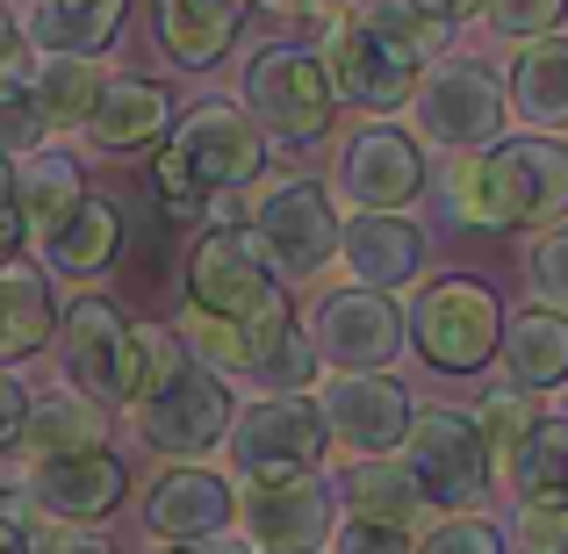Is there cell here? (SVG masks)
I'll return each mask as SVG.
<instances>
[{"label": "cell", "instance_id": "6da1fadb", "mask_svg": "<svg viewBox=\"0 0 568 554\" xmlns=\"http://www.w3.org/2000/svg\"><path fill=\"white\" fill-rule=\"evenodd\" d=\"M324 72H332L338 101H361V109H410L417 80H425V22H417L403 0H367V8H324Z\"/></svg>", "mask_w": 568, "mask_h": 554}, {"label": "cell", "instance_id": "7a4b0ae2", "mask_svg": "<svg viewBox=\"0 0 568 554\" xmlns=\"http://www.w3.org/2000/svg\"><path fill=\"white\" fill-rule=\"evenodd\" d=\"M237 94H245L237 109L260 123V138L295 144V152L324 144L332 123H338V87H332V72H324V58L310 51V43H266V51H252Z\"/></svg>", "mask_w": 568, "mask_h": 554}, {"label": "cell", "instance_id": "3957f363", "mask_svg": "<svg viewBox=\"0 0 568 554\" xmlns=\"http://www.w3.org/2000/svg\"><path fill=\"white\" fill-rule=\"evenodd\" d=\"M187 303L209 310V318H237V324H260V318H281V310H288V289H281L266 245L252 238V223H216V231L194 238Z\"/></svg>", "mask_w": 568, "mask_h": 554}, {"label": "cell", "instance_id": "277c9868", "mask_svg": "<svg viewBox=\"0 0 568 554\" xmlns=\"http://www.w3.org/2000/svg\"><path fill=\"white\" fill-rule=\"evenodd\" d=\"M504 80L497 66L483 58H446V66H425L410 94V123H417V144L432 152H483V144L504 138Z\"/></svg>", "mask_w": 568, "mask_h": 554}, {"label": "cell", "instance_id": "5b68a950", "mask_svg": "<svg viewBox=\"0 0 568 554\" xmlns=\"http://www.w3.org/2000/svg\"><path fill=\"white\" fill-rule=\"evenodd\" d=\"M324 446H332V432H324L317 403L295 396V389H266V396L231 411L223 454H231V469L245 483H274V475H310L324 461Z\"/></svg>", "mask_w": 568, "mask_h": 554}, {"label": "cell", "instance_id": "8992f818", "mask_svg": "<svg viewBox=\"0 0 568 554\" xmlns=\"http://www.w3.org/2000/svg\"><path fill=\"white\" fill-rule=\"evenodd\" d=\"M138 411V440L152 446V454H166L173 469H202L209 454H216L223 440H231V382L209 367H181L166 389H152L144 403H130Z\"/></svg>", "mask_w": 568, "mask_h": 554}, {"label": "cell", "instance_id": "52a82bcc", "mask_svg": "<svg viewBox=\"0 0 568 554\" xmlns=\"http://www.w3.org/2000/svg\"><path fill=\"white\" fill-rule=\"evenodd\" d=\"M403 469H410L417 497L439 504V512H475L489 497V446L475 432L468 411H417L410 417V440H403Z\"/></svg>", "mask_w": 568, "mask_h": 554}, {"label": "cell", "instance_id": "ba28073f", "mask_svg": "<svg viewBox=\"0 0 568 554\" xmlns=\"http://www.w3.org/2000/svg\"><path fill=\"white\" fill-rule=\"evenodd\" d=\"M410 346L425 353V367H439V374H475V367H489V353H497V339H504V310H497V295L483 289V281H432V289H417V303H410Z\"/></svg>", "mask_w": 568, "mask_h": 554}, {"label": "cell", "instance_id": "9c48e42d", "mask_svg": "<svg viewBox=\"0 0 568 554\" xmlns=\"http://www.w3.org/2000/svg\"><path fill=\"white\" fill-rule=\"evenodd\" d=\"M303 332L317 346V367H338V374H388L396 353L410 346L396 295H375V289H324L310 303Z\"/></svg>", "mask_w": 568, "mask_h": 554}, {"label": "cell", "instance_id": "30bf717a", "mask_svg": "<svg viewBox=\"0 0 568 554\" xmlns=\"http://www.w3.org/2000/svg\"><path fill=\"white\" fill-rule=\"evenodd\" d=\"M252 238L266 245V260L281 266V281H317L324 266H332L338 252V209H332V188L310 181V173H288V181H274L252 202Z\"/></svg>", "mask_w": 568, "mask_h": 554}, {"label": "cell", "instance_id": "8fae6325", "mask_svg": "<svg viewBox=\"0 0 568 554\" xmlns=\"http://www.w3.org/2000/svg\"><path fill=\"white\" fill-rule=\"evenodd\" d=\"M237 526L252 547L266 554H317L338 526V483L310 475H274V483H252L237 497Z\"/></svg>", "mask_w": 568, "mask_h": 554}, {"label": "cell", "instance_id": "7c38bea8", "mask_svg": "<svg viewBox=\"0 0 568 554\" xmlns=\"http://www.w3.org/2000/svg\"><path fill=\"white\" fill-rule=\"evenodd\" d=\"M173 152H181V167L194 173L202 194H237L266 167V138L237 101H194L173 123Z\"/></svg>", "mask_w": 568, "mask_h": 554}, {"label": "cell", "instance_id": "4fadbf2b", "mask_svg": "<svg viewBox=\"0 0 568 554\" xmlns=\"http://www.w3.org/2000/svg\"><path fill=\"white\" fill-rule=\"evenodd\" d=\"M22 497L43 526H101L115 504L130 497V469L94 446V454H58V461H29Z\"/></svg>", "mask_w": 568, "mask_h": 554}, {"label": "cell", "instance_id": "5bb4252c", "mask_svg": "<svg viewBox=\"0 0 568 554\" xmlns=\"http://www.w3.org/2000/svg\"><path fill=\"white\" fill-rule=\"evenodd\" d=\"M130 332H138V324H130L109 295H80V303L58 318L65 382L80 389V396H94L101 411H109V403H130Z\"/></svg>", "mask_w": 568, "mask_h": 554}, {"label": "cell", "instance_id": "9a60e30c", "mask_svg": "<svg viewBox=\"0 0 568 554\" xmlns=\"http://www.w3.org/2000/svg\"><path fill=\"white\" fill-rule=\"evenodd\" d=\"M338 194L353 209H410L425 194V144L396 130L388 115L361 123L338 152Z\"/></svg>", "mask_w": 568, "mask_h": 554}, {"label": "cell", "instance_id": "2e32d148", "mask_svg": "<svg viewBox=\"0 0 568 554\" xmlns=\"http://www.w3.org/2000/svg\"><path fill=\"white\" fill-rule=\"evenodd\" d=\"M317 411H324V432H332L353 461H367V454H403L417 403L403 396L396 374H338V382H324Z\"/></svg>", "mask_w": 568, "mask_h": 554}, {"label": "cell", "instance_id": "e0dca14e", "mask_svg": "<svg viewBox=\"0 0 568 554\" xmlns=\"http://www.w3.org/2000/svg\"><path fill=\"white\" fill-rule=\"evenodd\" d=\"M338 266L353 274V289L396 295L425 274V231L403 209H361L338 223Z\"/></svg>", "mask_w": 568, "mask_h": 554}, {"label": "cell", "instance_id": "ac0fdd59", "mask_svg": "<svg viewBox=\"0 0 568 554\" xmlns=\"http://www.w3.org/2000/svg\"><path fill=\"white\" fill-rule=\"evenodd\" d=\"M166 130H173L166 87L144 80V72H115V80H101V101L80 123V144L94 159H130V152H144V144H166Z\"/></svg>", "mask_w": 568, "mask_h": 554}, {"label": "cell", "instance_id": "d6986e66", "mask_svg": "<svg viewBox=\"0 0 568 554\" xmlns=\"http://www.w3.org/2000/svg\"><path fill=\"white\" fill-rule=\"evenodd\" d=\"M144 526L152 541H216L237 526V490L209 469H166L144 490Z\"/></svg>", "mask_w": 568, "mask_h": 554}, {"label": "cell", "instance_id": "ffe728a7", "mask_svg": "<svg viewBox=\"0 0 568 554\" xmlns=\"http://www.w3.org/2000/svg\"><path fill=\"white\" fill-rule=\"evenodd\" d=\"M87 202V167L58 144H37V152L14 159V216H22V245H51L72 223V209Z\"/></svg>", "mask_w": 568, "mask_h": 554}, {"label": "cell", "instance_id": "44dd1931", "mask_svg": "<svg viewBox=\"0 0 568 554\" xmlns=\"http://www.w3.org/2000/svg\"><path fill=\"white\" fill-rule=\"evenodd\" d=\"M446 209H454L468 231H518V223H526L518 173H511V159H504V144L454 152V167H446Z\"/></svg>", "mask_w": 568, "mask_h": 554}, {"label": "cell", "instance_id": "7402d4cb", "mask_svg": "<svg viewBox=\"0 0 568 554\" xmlns=\"http://www.w3.org/2000/svg\"><path fill=\"white\" fill-rule=\"evenodd\" d=\"M504 382L526 389V396H555L568 389V318L561 310H518V318H504Z\"/></svg>", "mask_w": 568, "mask_h": 554}, {"label": "cell", "instance_id": "603a6c76", "mask_svg": "<svg viewBox=\"0 0 568 554\" xmlns=\"http://www.w3.org/2000/svg\"><path fill=\"white\" fill-rule=\"evenodd\" d=\"M281 324H288V310H281V318H260V324H237V318H209V310L187 303V310H181V332H173V339H181V346H187L209 374H223V382H231V374H260V367H266Z\"/></svg>", "mask_w": 568, "mask_h": 554}, {"label": "cell", "instance_id": "cb8c5ba5", "mask_svg": "<svg viewBox=\"0 0 568 554\" xmlns=\"http://www.w3.org/2000/svg\"><path fill=\"white\" fill-rule=\"evenodd\" d=\"M58 289L43 266H0V367L8 361H29V353H43L58 339Z\"/></svg>", "mask_w": 568, "mask_h": 554}, {"label": "cell", "instance_id": "d4e9b609", "mask_svg": "<svg viewBox=\"0 0 568 554\" xmlns=\"http://www.w3.org/2000/svg\"><path fill=\"white\" fill-rule=\"evenodd\" d=\"M237 29H245V0H159V43L187 72L216 66L237 43Z\"/></svg>", "mask_w": 568, "mask_h": 554}, {"label": "cell", "instance_id": "484cf974", "mask_svg": "<svg viewBox=\"0 0 568 554\" xmlns=\"http://www.w3.org/2000/svg\"><path fill=\"white\" fill-rule=\"evenodd\" d=\"M130 0H29V43L37 51H72L94 58L123 37Z\"/></svg>", "mask_w": 568, "mask_h": 554}, {"label": "cell", "instance_id": "4316f807", "mask_svg": "<svg viewBox=\"0 0 568 554\" xmlns=\"http://www.w3.org/2000/svg\"><path fill=\"white\" fill-rule=\"evenodd\" d=\"M115 252H123V202H109V194H87L80 209H72V223L43 245V266L65 281H94L115 266Z\"/></svg>", "mask_w": 568, "mask_h": 554}, {"label": "cell", "instance_id": "83f0119b", "mask_svg": "<svg viewBox=\"0 0 568 554\" xmlns=\"http://www.w3.org/2000/svg\"><path fill=\"white\" fill-rule=\"evenodd\" d=\"M511 109L526 115L540 138L568 130V37L518 43V66H511Z\"/></svg>", "mask_w": 568, "mask_h": 554}, {"label": "cell", "instance_id": "f1b7e54d", "mask_svg": "<svg viewBox=\"0 0 568 554\" xmlns=\"http://www.w3.org/2000/svg\"><path fill=\"white\" fill-rule=\"evenodd\" d=\"M109 440V411L80 389H58V396L29 403V425H22V446L29 461H58V454H94Z\"/></svg>", "mask_w": 568, "mask_h": 554}, {"label": "cell", "instance_id": "f546056e", "mask_svg": "<svg viewBox=\"0 0 568 554\" xmlns=\"http://www.w3.org/2000/svg\"><path fill=\"white\" fill-rule=\"evenodd\" d=\"M497 144H504V159H511V173H518L526 223H561L568 216V144L540 138V130H526V138H497Z\"/></svg>", "mask_w": 568, "mask_h": 554}, {"label": "cell", "instance_id": "4dcf8cb0", "mask_svg": "<svg viewBox=\"0 0 568 554\" xmlns=\"http://www.w3.org/2000/svg\"><path fill=\"white\" fill-rule=\"evenodd\" d=\"M518 504H547V512H568V417H540V425L518 440V454L504 461Z\"/></svg>", "mask_w": 568, "mask_h": 554}, {"label": "cell", "instance_id": "1f68e13d", "mask_svg": "<svg viewBox=\"0 0 568 554\" xmlns=\"http://www.w3.org/2000/svg\"><path fill=\"white\" fill-rule=\"evenodd\" d=\"M338 504H353V518H382V526H410V518L425 512V497H417L403 454H367V461H353V469L338 475Z\"/></svg>", "mask_w": 568, "mask_h": 554}, {"label": "cell", "instance_id": "d6a6232c", "mask_svg": "<svg viewBox=\"0 0 568 554\" xmlns=\"http://www.w3.org/2000/svg\"><path fill=\"white\" fill-rule=\"evenodd\" d=\"M101 101V58L37 51V123L43 130H80Z\"/></svg>", "mask_w": 568, "mask_h": 554}, {"label": "cell", "instance_id": "836d02e7", "mask_svg": "<svg viewBox=\"0 0 568 554\" xmlns=\"http://www.w3.org/2000/svg\"><path fill=\"white\" fill-rule=\"evenodd\" d=\"M532 425H540V403H532L526 389H489V396L475 403V432H483L489 461H511Z\"/></svg>", "mask_w": 568, "mask_h": 554}, {"label": "cell", "instance_id": "e575fe53", "mask_svg": "<svg viewBox=\"0 0 568 554\" xmlns=\"http://www.w3.org/2000/svg\"><path fill=\"white\" fill-rule=\"evenodd\" d=\"M526 289L540 310H561L568 318V216L540 223V238L526 245Z\"/></svg>", "mask_w": 568, "mask_h": 554}, {"label": "cell", "instance_id": "d590c367", "mask_svg": "<svg viewBox=\"0 0 568 554\" xmlns=\"http://www.w3.org/2000/svg\"><path fill=\"white\" fill-rule=\"evenodd\" d=\"M181 367H187V346L173 332H159V324H138V332H130V403H144L152 389H166Z\"/></svg>", "mask_w": 568, "mask_h": 554}, {"label": "cell", "instance_id": "8d00e7d4", "mask_svg": "<svg viewBox=\"0 0 568 554\" xmlns=\"http://www.w3.org/2000/svg\"><path fill=\"white\" fill-rule=\"evenodd\" d=\"M568 14V0H483V22L497 43H540L555 37Z\"/></svg>", "mask_w": 568, "mask_h": 554}, {"label": "cell", "instance_id": "74e56055", "mask_svg": "<svg viewBox=\"0 0 568 554\" xmlns=\"http://www.w3.org/2000/svg\"><path fill=\"white\" fill-rule=\"evenodd\" d=\"M260 382H274V389H295V396H303V389L317 382V346H310V332H303L295 318L281 324V339H274V353H266Z\"/></svg>", "mask_w": 568, "mask_h": 554}, {"label": "cell", "instance_id": "f35d334b", "mask_svg": "<svg viewBox=\"0 0 568 554\" xmlns=\"http://www.w3.org/2000/svg\"><path fill=\"white\" fill-rule=\"evenodd\" d=\"M417 554H504V526L483 512H454L446 526H432L417 541Z\"/></svg>", "mask_w": 568, "mask_h": 554}, {"label": "cell", "instance_id": "ab89813d", "mask_svg": "<svg viewBox=\"0 0 568 554\" xmlns=\"http://www.w3.org/2000/svg\"><path fill=\"white\" fill-rule=\"evenodd\" d=\"M152 194H159V209H166V216H202V202H209V194L194 188V173L181 167V152H173V144H159V159H152Z\"/></svg>", "mask_w": 568, "mask_h": 554}, {"label": "cell", "instance_id": "60d3db41", "mask_svg": "<svg viewBox=\"0 0 568 554\" xmlns=\"http://www.w3.org/2000/svg\"><path fill=\"white\" fill-rule=\"evenodd\" d=\"M332 554H417L410 526H382V518H346V526H332Z\"/></svg>", "mask_w": 568, "mask_h": 554}, {"label": "cell", "instance_id": "b9f144b4", "mask_svg": "<svg viewBox=\"0 0 568 554\" xmlns=\"http://www.w3.org/2000/svg\"><path fill=\"white\" fill-rule=\"evenodd\" d=\"M511 547L518 554H568V512L518 504V512H511Z\"/></svg>", "mask_w": 568, "mask_h": 554}, {"label": "cell", "instance_id": "7bdbcfd3", "mask_svg": "<svg viewBox=\"0 0 568 554\" xmlns=\"http://www.w3.org/2000/svg\"><path fill=\"white\" fill-rule=\"evenodd\" d=\"M403 8L425 22V37H446V29L475 22V14H483V0H403Z\"/></svg>", "mask_w": 568, "mask_h": 554}, {"label": "cell", "instance_id": "ee69618b", "mask_svg": "<svg viewBox=\"0 0 568 554\" xmlns=\"http://www.w3.org/2000/svg\"><path fill=\"white\" fill-rule=\"evenodd\" d=\"M22 425H29V389L0 367V454H14V446H22Z\"/></svg>", "mask_w": 568, "mask_h": 554}, {"label": "cell", "instance_id": "f6af8a7d", "mask_svg": "<svg viewBox=\"0 0 568 554\" xmlns=\"http://www.w3.org/2000/svg\"><path fill=\"white\" fill-rule=\"evenodd\" d=\"M37 554H109L87 526H43L37 518Z\"/></svg>", "mask_w": 568, "mask_h": 554}, {"label": "cell", "instance_id": "bcb514c9", "mask_svg": "<svg viewBox=\"0 0 568 554\" xmlns=\"http://www.w3.org/2000/svg\"><path fill=\"white\" fill-rule=\"evenodd\" d=\"M22 252V216H14V167L0 159V266Z\"/></svg>", "mask_w": 568, "mask_h": 554}, {"label": "cell", "instance_id": "7dc6e473", "mask_svg": "<svg viewBox=\"0 0 568 554\" xmlns=\"http://www.w3.org/2000/svg\"><path fill=\"white\" fill-rule=\"evenodd\" d=\"M159 554H252V541H223L216 533V541H166Z\"/></svg>", "mask_w": 568, "mask_h": 554}, {"label": "cell", "instance_id": "c3c4849f", "mask_svg": "<svg viewBox=\"0 0 568 554\" xmlns=\"http://www.w3.org/2000/svg\"><path fill=\"white\" fill-rule=\"evenodd\" d=\"M260 8H288V14H324L332 0H260Z\"/></svg>", "mask_w": 568, "mask_h": 554}, {"label": "cell", "instance_id": "681fc988", "mask_svg": "<svg viewBox=\"0 0 568 554\" xmlns=\"http://www.w3.org/2000/svg\"><path fill=\"white\" fill-rule=\"evenodd\" d=\"M22 37V29H14V14H8V0H0V51H8V43Z\"/></svg>", "mask_w": 568, "mask_h": 554}, {"label": "cell", "instance_id": "f907efd6", "mask_svg": "<svg viewBox=\"0 0 568 554\" xmlns=\"http://www.w3.org/2000/svg\"><path fill=\"white\" fill-rule=\"evenodd\" d=\"M561 417H568V389H561Z\"/></svg>", "mask_w": 568, "mask_h": 554}, {"label": "cell", "instance_id": "816d5d0a", "mask_svg": "<svg viewBox=\"0 0 568 554\" xmlns=\"http://www.w3.org/2000/svg\"><path fill=\"white\" fill-rule=\"evenodd\" d=\"M252 554H266V547H252Z\"/></svg>", "mask_w": 568, "mask_h": 554}, {"label": "cell", "instance_id": "f5cc1de1", "mask_svg": "<svg viewBox=\"0 0 568 554\" xmlns=\"http://www.w3.org/2000/svg\"><path fill=\"white\" fill-rule=\"evenodd\" d=\"M0 159H8V152H0Z\"/></svg>", "mask_w": 568, "mask_h": 554}]
</instances>
